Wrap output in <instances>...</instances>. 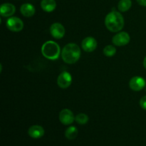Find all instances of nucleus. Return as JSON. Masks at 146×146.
<instances>
[{
    "label": "nucleus",
    "mask_w": 146,
    "mask_h": 146,
    "mask_svg": "<svg viewBox=\"0 0 146 146\" xmlns=\"http://www.w3.org/2000/svg\"><path fill=\"white\" fill-rule=\"evenodd\" d=\"M28 133L30 137L34 139H38L41 138L44 135V129L41 126L38 125H34L29 128Z\"/></svg>",
    "instance_id": "nucleus-12"
},
{
    "label": "nucleus",
    "mask_w": 146,
    "mask_h": 146,
    "mask_svg": "<svg viewBox=\"0 0 146 146\" xmlns=\"http://www.w3.org/2000/svg\"><path fill=\"white\" fill-rule=\"evenodd\" d=\"M138 4L143 7H146V0H136Z\"/></svg>",
    "instance_id": "nucleus-20"
},
{
    "label": "nucleus",
    "mask_w": 146,
    "mask_h": 146,
    "mask_svg": "<svg viewBox=\"0 0 146 146\" xmlns=\"http://www.w3.org/2000/svg\"><path fill=\"white\" fill-rule=\"evenodd\" d=\"M143 66L145 67V68L146 69V56L144 58V61H143Z\"/></svg>",
    "instance_id": "nucleus-21"
},
{
    "label": "nucleus",
    "mask_w": 146,
    "mask_h": 146,
    "mask_svg": "<svg viewBox=\"0 0 146 146\" xmlns=\"http://www.w3.org/2000/svg\"><path fill=\"white\" fill-rule=\"evenodd\" d=\"M59 120L61 123L68 125L74 123L75 117L71 110L66 108V109H63L59 113Z\"/></svg>",
    "instance_id": "nucleus-8"
},
{
    "label": "nucleus",
    "mask_w": 146,
    "mask_h": 146,
    "mask_svg": "<svg viewBox=\"0 0 146 146\" xmlns=\"http://www.w3.org/2000/svg\"><path fill=\"white\" fill-rule=\"evenodd\" d=\"M81 56L79 46L74 43H69L64 46L61 51V57L66 64H73L78 61Z\"/></svg>",
    "instance_id": "nucleus-2"
},
{
    "label": "nucleus",
    "mask_w": 146,
    "mask_h": 146,
    "mask_svg": "<svg viewBox=\"0 0 146 146\" xmlns=\"http://www.w3.org/2000/svg\"><path fill=\"white\" fill-rule=\"evenodd\" d=\"M50 33L54 38L60 39L65 35V29L60 23H54L50 27Z\"/></svg>",
    "instance_id": "nucleus-9"
},
{
    "label": "nucleus",
    "mask_w": 146,
    "mask_h": 146,
    "mask_svg": "<svg viewBox=\"0 0 146 146\" xmlns=\"http://www.w3.org/2000/svg\"><path fill=\"white\" fill-rule=\"evenodd\" d=\"M20 11L21 14L26 17H31L35 14V8L31 4L26 3L22 4L20 8Z\"/></svg>",
    "instance_id": "nucleus-13"
},
{
    "label": "nucleus",
    "mask_w": 146,
    "mask_h": 146,
    "mask_svg": "<svg viewBox=\"0 0 146 146\" xmlns=\"http://www.w3.org/2000/svg\"><path fill=\"white\" fill-rule=\"evenodd\" d=\"M78 131L76 127L70 126L66 129L65 132V136L68 140H74L78 135Z\"/></svg>",
    "instance_id": "nucleus-15"
},
{
    "label": "nucleus",
    "mask_w": 146,
    "mask_h": 146,
    "mask_svg": "<svg viewBox=\"0 0 146 146\" xmlns=\"http://www.w3.org/2000/svg\"><path fill=\"white\" fill-rule=\"evenodd\" d=\"M81 46L83 49L86 52H92L97 48V41L94 37H86L82 41Z\"/></svg>",
    "instance_id": "nucleus-10"
},
{
    "label": "nucleus",
    "mask_w": 146,
    "mask_h": 146,
    "mask_svg": "<svg viewBox=\"0 0 146 146\" xmlns=\"http://www.w3.org/2000/svg\"><path fill=\"white\" fill-rule=\"evenodd\" d=\"M7 27L13 32H19L24 28V23L21 19L16 17H11L7 21Z\"/></svg>",
    "instance_id": "nucleus-4"
},
{
    "label": "nucleus",
    "mask_w": 146,
    "mask_h": 146,
    "mask_svg": "<svg viewBox=\"0 0 146 146\" xmlns=\"http://www.w3.org/2000/svg\"><path fill=\"white\" fill-rule=\"evenodd\" d=\"M41 53L45 58L49 60H56L59 57L61 48L55 41H48L42 45Z\"/></svg>",
    "instance_id": "nucleus-3"
},
{
    "label": "nucleus",
    "mask_w": 146,
    "mask_h": 146,
    "mask_svg": "<svg viewBox=\"0 0 146 146\" xmlns=\"http://www.w3.org/2000/svg\"><path fill=\"white\" fill-rule=\"evenodd\" d=\"M41 7L46 12H52L56 8V2L55 0H42Z\"/></svg>",
    "instance_id": "nucleus-14"
},
{
    "label": "nucleus",
    "mask_w": 146,
    "mask_h": 146,
    "mask_svg": "<svg viewBox=\"0 0 146 146\" xmlns=\"http://www.w3.org/2000/svg\"><path fill=\"white\" fill-rule=\"evenodd\" d=\"M131 37L130 35L125 31L118 33L112 38V43L118 46H123L127 45L130 42Z\"/></svg>",
    "instance_id": "nucleus-5"
},
{
    "label": "nucleus",
    "mask_w": 146,
    "mask_h": 146,
    "mask_svg": "<svg viewBox=\"0 0 146 146\" xmlns=\"http://www.w3.org/2000/svg\"><path fill=\"white\" fill-rule=\"evenodd\" d=\"M116 53V48L113 45H108L104 48V54L106 56L112 57Z\"/></svg>",
    "instance_id": "nucleus-17"
},
{
    "label": "nucleus",
    "mask_w": 146,
    "mask_h": 146,
    "mask_svg": "<svg viewBox=\"0 0 146 146\" xmlns=\"http://www.w3.org/2000/svg\"><path fill=\"white\" fill-rule=\"evenodd\" d=\"M124 19L122 14L116 11L108 13L105 19L106 28L112 32H118L124 27Z\"/></svg>",
    "instance_id": "nucleus-1"
},
{
    "label": "nucleus",
    "mask_w": 146,
    "mask_h": 146,
    "mask_svg": "<svg viewBox=\"0 0 146 146\" xmlns=\"http://www.w3.org/2000/svg\"><path fill=\"white\" fill-rule=\"evenodd\" d=\"M146 86V81L143 77L134 76L130 80L129 87L134 91H140Z\"/></svg>",
    "instance_id": "nucleus-7"
},
{
    "label": "nucleus",
    "mask_w": 146,
    "mask_h": 146,
    "mask_svg": "<svg viewBox=\"0 0 146 146\" xmlns=\"http://www.w3.org/2000/svg\"><path fill=\"white\" fill-rule=\"evenodd\" d=\"M145 91H146V86H145Z\"/></svg>",
    "instance_id": "nucleus-22"
},
{
    "label": "nucleus",
    "mask_w": 146,
    "mask_h": 146,
    "mask_svg": "<svg viewBox=\"0 0 146 146\" xmlns=\"http://www.w3.org/2000/svg\"><path fill=\"white\" fill-rule=\"evenodd\" d=\"M72 83V77L71 75L67 71H63L57 78V84L61 88L65 89L68 88Z\"/></svg>",
    "instance_id": "nucleus-6"
},
{
    "label": "nucleus",
    "mask_w": 146,
    "mask_h": 146,
    "mask_svg": "<svg viewBox=\"0 0 146 146\" xmlns=\"http://www.w3.org/2000/svg\"><path fill=\"white\" fill-rule=\"evenodd\" d=\"M16 8L14 5L10 3H4L0 7V14L2 17H11L15 13Z\"/></svg>",
    "instance_id": "nucleus-11"
},
{
    "label": "nucleus",
    "mask_w": 146,
    "mask_h": 146,
    "mask_svg": "<svg viewBox=\"0 0 146 146\" xmlns=\"http://www.w3.org/2000/svg\"><path fill=\"white\" fill-rule=\"evenodd\" d=\"M140 106L143 109L146 110V96L142 97L141 99L140 100Z\"/></svg>",
    "instance_id": "nucleus-19"
},
{
    "label": "nucleus",
    "mask_w": 146,
    "mask_h": 146,
    "mask_svg": "<svg viewBox=\"0 0 146 146\" xmlns=\"http://www.w3.org/2000/svg\"><path fill=\"white\" fill-rule=\"evenodd\" d=\"M75 121L80 125H85L88 121V116L85 113H78L75 117Z\"/></svg>",
    "instance_id": "nucleus-18"
},
{
    "label": "nucleus",
    "mask_w": 146,
    "mask_h": 146,
    "mask_svg": "<svg viewBox=\"0 0 146 146\" xmlns=\"http://www.w3.org/2000/svg\"><path fill=\"white\" fill-rule=\"evenodd\" d=\"M132 6L131 0H120L118 4V9L121 12L128 11Z\"/></svg>",
    "instance_id": "nucleus-16"
}]
</instances>
